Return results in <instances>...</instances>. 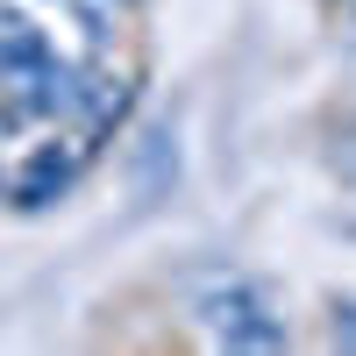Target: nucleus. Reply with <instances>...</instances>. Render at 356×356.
Listing matches in <instances>:
<instances>
[{
    "mask_svg": "<svg viewBox=\"0 0 356 356\" xmlns=\"http://www.w3.org/2000/svg\"><path fill=\"white\" fill-rule=\"evenodd\" d=\"M193 314H200V328L214 335V349H285L292 342L285 314L271 307V292L257 278H243V271H221L193 300Z\"/></svg>",
    "mask_w": 356,
    "mask_h": 356,
    "instance_id": "obj_1",
    "label": "nucleus"
},
{
    "mask_svg": "<svg viewBox=\"0 0 356 356\" xmlns=\"http://www.w3.org/2000/svg\"><path fill=\"white\" fill-rule=\"evenodd\" d=\"M171 178H178V129H171V122H150L143 143H136V193L157 200Z\"/></svg>",
    "mask_w": 356,
    "mask_h": 356,
    "instance_id": "obj_2",
    "label": "nucleus"
},
{
    "mask_svg": "<svg viewBox=\"0 0 356 356\" xmlns=\"http://www.w3.org/2000/svg\"><path fill=\"white\" fill-rule=\"evenodd\" d=\"M65 186H72V164H57V157H43L36 171L22 178V207H43V200H57V193H65Z\"/></svg>",
    "mask_w": 356,
    "mask_h": 356,
    "instance_id": "obj_3",
    "label": "nucleus"
},
{
    "mask_svg": "<svg viewBox=\"0 0 356 356\" xmlns=\"http://www.w3.org/2000/svg\"><path fill=\"white\" fill-rule=\"evenodd\" d=\"M328 342L335 349H356V300H335L328 307Z\"/></svg>",
    "mask_w": 356,
    "mask_h": 356,
    "instance_id": "obj_4",
    "label": "nucleus"
},
{
    "mask_svg": "<svg viewBox=\"0 0 356 356\" xmlns=\"http://www.w3.org/2000/svg\"><path fill=\"white\" fill-rule=\"evenodd\" d=\"M342 22H349V36H356V0H342Z\"/></svg>",
    "mask_w": 356,
    "mask_h": 356,
    "instance_id": "obj_5",
    "label": "nucleus"
},
{
    "mask_svg": "<svg viewBox=\"0 0 356 356\" xmlns=\"http://www.w3.org/2000/svg\"><path fill=\"white\" fill-rule=\"evenodd\" d=\"M349 193H356V164H349ZM349 235H356V221H349Z\"/></svg>",
    "mask_w": 356,
    "mask_h": 356,
    "instance_id": "obj_6",
    "label": "nucleus"
}]
</instances>
